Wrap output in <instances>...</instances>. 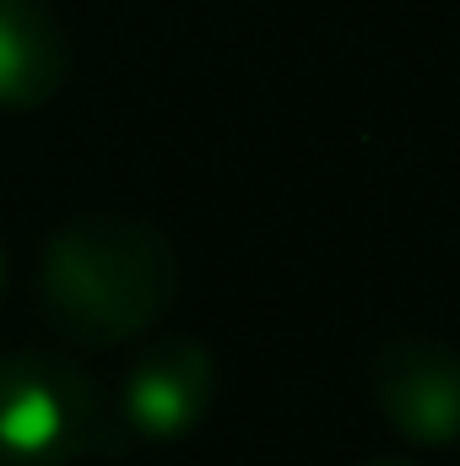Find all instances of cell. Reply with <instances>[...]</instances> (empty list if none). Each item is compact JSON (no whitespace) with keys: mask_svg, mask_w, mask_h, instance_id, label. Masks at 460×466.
<instances>
[{"mask_svg":"<svg viewBox=\"0 0 460 466\" xmlns=\"http://www.w3.org/2000/svg\"><path fill=\"white\" fill-rule=\"evenodd\" d=\"M363 466H417V461H401V456H374V461H363Z\"/></svg>","mask_w":460,"mask_h":466,"instance_id":"8992f818","label":"cell"},{"mask_svg":"<svg viewBox=\"0 0 460 466\" xmlns=\"http://www.w3.org/2000/svg\"><path fill=\"white\" fill-rule=\"evenodd\" d=\"M104 434L87 369L49 348L0 352V466H71Z\"/></svg>","mask_w":460,"mask_h":466,"instance_id":"7a4b0ae2","label":"cell"},{"mask_svg":"<svg viewBox=\"0 0 460 466\" xmlns=\"http://www.w3.org/2000/svg\"><path fill=\"white\" fill-rule=\"evenodd\" d=\"M119 407H125L130 434H141L152 445L190 440L217 407V352L201 337L146 342L135 352V363L125 369Z\"/></svg>","mask_w":460,"mask_h":466,"instance_id":"277c9868","label":"cell"},{"mask_svg":"<svg viewBox=\"0 0 460 466\" xmlns=\"http://www.w3.org/2000/svg\"><path fill=\"white\" fill-rule=\"evenodd\" d=\"M368 396L379 418L423 451L460 445V352L428 331H395L368 352Z\"/></svg>","mask_w":460,"mask_h":466,"instance_id":"3957f363","label":"cell"},{"mask_svg":"<svg viewBox=\"0 0 460 466\" xmlns=\"http://www.w3.org/2000/svg\"><path fill=\"white\" fill-rule=\"evenodd\" d=\"M174 238L135 212H76L44 238L38 309L44 320L87 348H119L152 331L179 299Z\"/></svg>","mask_w":460,"mask_h":466,"instance_id":"6da1fadb","label":"cell"},{"mask_svg":"<svg viewBox=\"0 0 460 466\" xmlns=\"http://www.w3.org/2000/svg\"><path fill=\"white\" fill-rule=\"evenodd\" d=\"M71 76V44L49 0H0V109H44Z\"/></svg>","mask_w":460,"mask_h":466,"instance_id":"5b68a950","label":"cell"},{"mask_svg":"<svg viewBox=\"0 0 460 466\" xmlns=\"http://www.w3.org/2000/svg\"><path fill=\"white\" fill-rule=\"evenodd\" d=\"M0 288H5V244H0Z\"/></svg>","mask_w":460,"mask_h":466,"instance_id":"52a82bcc","label":"cell"}]
</instances>
